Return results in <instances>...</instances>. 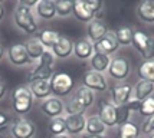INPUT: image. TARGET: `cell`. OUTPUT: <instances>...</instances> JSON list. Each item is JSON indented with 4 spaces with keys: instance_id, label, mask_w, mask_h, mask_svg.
Returning a JSON list of instances; mask_svg holds the SVG:
<instances>
[{
    "instance_id": "cell-10",
    "label": "cell",
    "mask_w": 154,
    "mask_h": 138,
    "mask_svg": "<svg viewBox=\"0 0 154 138\" xmlns=\"http://www.w3.org/2000/svg\"><path fill=\"white\" fill-rule=\"evenodd\" d=\"M118 42H117V38H115V33L108 30L107 35L100 40L94 43V52H100V53H104V55H112L118 51Z\"/></svg>"
},
{
    "instance_id": "cell-6",
    "label": "cell",
    "mask_w": 154,
    "mask_h": 138,
    "mask_svg": "<svg viewBox=\"0 0 154 138\" xmlns=\"http://www.w3.org/2000/svg\"><path fill=\"white\" fill-rule=\"evenodd\" d=\"M130 62L128 59L122 58V56H117L112 58L108 66V75L115 81H124L130 75Z\"/></svg>"
},
{
    "instance_id": "cell-26",
    "label": "cell",
    "mask_w": 154,
    "mask_h": 138,
    "mask_svg": "<svg viewBox=\"0 0 154 138\" xmlns=\"http://www.w3.org/2000/svg\"><path fill=\"white\" fill-rule=\"evenodd\" d=\"M107 130V127L102 124L97 115L87 118V124H85V132L89 135H104V132Z\"/></svg>"
},
{
    "instance_id": "cell-4",
    "label": "cell",
    "mask_w": 154,
    "mask_h": 138,
    "mask_svg": "<svg viewBox=\"0 0 154 138\" xmlns=\"http://www.w3.org/2000/svg\"><path fill=\"white\" fill-rule=\"evenodd\" d=\"M131 45L140 52L144 60H154V38L150 35L143 30H135Z\"/></svg>"
},
{
    "instance_id": "cell-16",
    "label": "cell",
    "mask_w": 154,
    "mask_h": 138,
    "mask_svg": "<svg viewBox=\"0 0 154 138\" xmlns=\"http://www.w3.org/2000/svg\"><path fill=\"white\" fill-rule=\"evenodd\" d=\"M107 32H108V27L102 20L94 19L92 22L88 23V39L91 40L92 43L100 42L107 35Z\"/></svg>"
},
{
    "instance_id": "cell-5",
    "label": "cell",
    "mask_w": 154,
    "mask_h": 138,
    "mask_svg": "<svg viewBox=\"0 0 154 138\" xmlns=\"http://www.w3.org/2000/svg\"><path fill=\"white\" fill-rule=\"evenodd\" d=\"M82 84L91 89L92 92H105L108 89V82H107V78L104 76V73H100V72H95L92 69H89L87 72L84 73L82 76Z\"/></svg>"
},
{
    "instance_id": "cell-46",
    "label": "cell",
    "mask_w": 154,
    "mask_h": 138,
    "mask_svg": "<svg viewBox=\"0 0 154 138\" xmlns=\"http://www.w3.org/2000/svg\"><path fill=\"white\" fill-rule=\"evenodd\" d=\"M0 138H3V137H2V135H0Z\"/></svg>"
},
{
    "instance_id": "cell-43",
    "label": "cell",
    "mask_w": 154,
    "mask_h": 138,
    "mask_svg": "<svg viewBox=\"0 0 154 138\" xmlns=\"http://www.w3.org/2000/svg\"><path fill=\"white\" fill-rule=\"evenodd\" d=\"M52 138H71L69 135H66V134H62V135H54Z\"/></svg>"
},
{
    "instance_id": "cell-37",
    "label": "cell",
    "mask_w": 154,
    "mask_h": 138,
    "mask_svg": "<svg viewBox=\"0 0 154 138\" xmlns=\"http://www.w3.org/2000/svg\"><path fill=\"white\" fill-rule=\"evenodd\" d=\"M140 131L144 132V134H151V132H153V118H146L144 119L143 124H141Z\"/></svg>"
},
{
    "instance_id": "cell-32",
    "label": "cell",
    "mask_w": 154,
    "mask_h": 138,
    "mask_svg": "<svg viewBox=\"0 0 154 138\" xmlns=\"http://www.w3.org/2000/svg\"><path fill=\"white\" fill-rule=\"evenodd\" d=\"M85 106L81 105L79 101L72 97L71 99H68V102L65 104V111H66L68 115H84V112H85Z\"/></svg>"
},
{
    "instance_id": "cell-42",
    "label": "cell",
    "mask_w": 154,
    "mask_h": 138,
    "mask_svg": "<svg viewBox=\"0 0 154 138\" xmlns=\"http://www.w3.org/2000/svg\"><path fill=\"white\" fill-rule=\"evenodd\" d=\"M3 17H5V7H3V5L0 3V22L3 20Z\"/></svg>"
},
{
    "instance_id": "cell-13",
    "label": "cell",
    "mask_w": 154,
    "mask_h": 138,
    "mask_svg": "<svg viewBox=\"0 0 154 138\" xmlns=\"http://www.w3.org/2000/svg\"><path fill=\"white\" fill-rule=\"evenodd\" d=\"M72 14L79 22H84V23H89V22H92L95 19V12L88 6L87 0H76V2H74Z\"/></svg>"
},
{
    "instance_id": "cell-45",
    "label": "cell",
    "mask_w": 154,
    "mask_h": 138,
    "mask_svg": "<svg viewBox=\"0 0 154 138\" xmlns=\"http://www.w3.org/2000/svg\"><path fill=\"white\" fill-rule=\"evenodd\" d=\"M153 132H154V117H153Z\"/></svg>"
},
{
    "instance_id": "cell-17",
    "label": "cell",
    "mask_w": 154,
    "mask_h": 138,
    "mask_svg": "<svg viewBox=\"0 0 154 138\" xmlns=\"http://www.w3.org/2000/svg\"><path fill=\"white\" fill-rule=\"evenodd\" d=\"M66 122V132L71 135H79L85 131L87 118L84 115H68L65 118Z\"/></svg>"
},
{
    "instance_id": "cell-47",
    "label": "cell",
    "mask_w": 154,
    "mask_h": 138,
    "mask_svg": "<svg viewBox=\"0 0 154 138\" xmlns=\"http://www.w3.org/2000/svg\"><path fill=\"white\" fill-rule=\"evenodd\" d=\"M151 138H154V135H153V137H151Z\"/></svg>"
},
{
    "instance_id": "cell-36",
    "label": "cell",
    "mask_w": 154,
    "mask_h": 138,
    "mask_svg": "<svg viewBox=\"0 0 154 138\" xmlns=\"http://www.w3.org/2000/svg\"><path fill=\"white\" fill-rule=\"evenodd\" d=\"M130 117H131V112L127 108V105L122 106H117V119H118V125L125 124L130 121Z\"/></svg>"
},
{
    "instance_id": "cell-18",
    "label": "cell",
    "mask_w": 154,
    "mask_h": 138,
    "mask_svg": "<svg viewBox=\"0 0 154 138\" xmlns=\"http://www.w3.org/2000/svg\"><path fill=\"white\" fill-rule=\"evenodd\" d=\"M74 55L78 59H88L94 55V43L88 38L76 40L74 43Z\"/></svg>"
},
{
    "instance_id": "cell-9",
    "label": "cell",
    "mask_w": 154,
    "mask_h": 138,
    "mask_svg": "<svg viewBox=\"0 0 154 138\" xmlns=\"http://www.w3.org/2000/svg\"><path fill=\"white\" fill-rule=\"evenodd\" d=\"M133 95V86L130 84H118L111 88V104L115 106L125 105L128 101H131Z\"/></svg>"
},
{
    "instance_id": "cell-1",
    "label": "cell",
    "mask_w": 154,
    "mask_h": 138,
    "mask_svg": "<svg viewBox=\"0 0 154 138\" xmlns=\"http://www.w3.org/2000/svg\"><path fill=\"white\" fill-rule=\"evenodd\" d=\"M33 106V95L29 86L20 85L12 92V108L17 115H26Z\"/></svg>"
},
{
    "instance_id": "cell-34",
    "label": "cell",
    "mask_w": 154,
    "mask_h": 138,
    "mask_svg": "<svg viewBox=\"0 0 154 138\" xmlns=\"http://www.w3.org/2000/svg\"><path fill=\"white\" fill-rule=\"evenodd\" d=\"M138 112L144 118H153L154 117V98L153 97H150V98H147L146 101L141 102Z\"/></svg>"
},
{
    "instance_id": "cell-30",
    "label": "cell",
    "mask_w": 154,
    "mask_h": 138,
    "mask_svg": "<svg viewBox=\"0 0 154 138\" xmlns=\"http://www.w3.org/2000/svg\"><path fill=\"white\" fill-rule=\"evenodd\" d=\"M120 138H138L140 135V128L138 125L133 122V121H128L125 124L120 125Z\"/></svg>"
},
{
    "instance_id": "cell-14",
    "label": "cell",
    "mask_w": 154,
    "mask_h": 138,
    "mask_svg": "<svg viewBox=\"0 0 154 138\" xmlns=\"http://www.w3.org/2000/svg\"><path fill=\"white\" fill-rule=\"evenodd\" d=\"M51 51L55 55V58H69L74 53V42L68 36L60 35L58 42L55 43V46Z\"/></svg>"
},
{
    "instance_id": "cell-3",
    "label": "cell",
    "mask_w": 154,
    "mask_h": 138,
    "mask_svg": "<svg viewBox=\"0 0 154 138\" xmlns=\"http://www.w3.org/2000/svg\"><path fill=\"white\" fill-rule=\"evenodd\" d=\"M51 89L56 98L66 97L74 89V79L66 72H56L51 78Z\"/></svg>"
},
{
    "instance_id": "cell-7",
    "label": "cell",
    "mask_w": 154,
    "mask_h": 138,
    "mask_svg": "<svg viewBox=\"0 0 154 138\" xmlns=\"http://www.w3.org/2000/svg\"><path fill=\"white\" fill-rule=\"evenodd\" d=\"M10 132H12L13 138H32L36 132V127L32 121L20 117L12 122Z\"/></svg>"
},
{
    "instance_id": "cell-24",
    "label": "cell",
    "mask_w": 154,
    "mask_h": 138,
    "mask_svg": "<svg viewBox=\"0 0 154 138\" xmlns=\"http://www.w3.org/2000/svg\"><path fill=\"white\" fill-rule=\"evenodd\" d=\"M54 73V68L36 65L33 68V71L29 73V82H32V81H51Z\"/></svg>"
},
{
    "instance_id": "cell-22",
    "label": "cell",
    "mask_w": 154,
    "mask_h": 138,
    "mask_svg": "<svg viewBox=\"0 0 154 138\" xmlns=\"http://www.w3.org/2000/svg\"><path fill=\"white\" fill-rule=\"evenodd\" d=\"M109 62H111V58L108 55H104L100 52H94V55L91 56V60H89L92 71L100 73H104L105 71H108Z\"/></svg>"
},
{
    "instance_id": "cell-28",
    "label": "cell",
    "mask_w": 154,
    "mask_h": 138,
    "mask_svg": "<svg viewBox=\"0 0 154 138\" xmlns=\"http://www.w3.org/2000/svg\"><path fill=\"white\" fill-rule=\"evenodd\" d=\"M115 38H117V42L118 45L122 46H128L133 43V36H134V30L130 26H120L117 30H115Z\"/></svg>"
},
{
    "instance_id": "cell-25",
    "label": "cell",
    "mask_w": 154,
    "mask_h": 138,
    "mask_svg": "<svg viewBox=\"0 0 154 138\" xmlns=\"http://www.w3.org/2000/svg\"><path fill=\"white\" fill-rule=\"evenodd\" d=\"M59 33L56 32V30H52V29H43V30H40L38 33V39L40 40V43L45 46L46 49H52L55 46V43L58 42L59 39Z\"/></svg>"
},
{
    "instance_id": "cell-33",
    "label": "cell",
    "mask_w": 154,
    "mask_h": 138,
    "mask_svg": "<svg viewBox=\"0 0 154 138\" xmlns=\"http://www.w3.org/2000/svg\"><path fill=\"white\" fill-rule=\"evenodd\" d=\"M49 131L52 132L54 135H62V134H65V132H66L65 118H62V117L52 118V121L49 122Z\"/></svg>"
},
{
    "instance_id": "cell-29",
    "label": "cell",
    "mask_w": 154,
    "mask_h": 138,
    "mask_svg": "<svg viewBox=\"0 0 154 138\" xmlns=\"http://www.w3.org/2000/svg\"><path fill=\"white\" fill-rule=\"evenodd\" d=\"M75 98L79 101L81 105H84L85 108H89V106L94 104V92L91 91V89H88V88H85V86H81V88H78L76 89V94L74 95Z\"/></svg>"
},
{
    "instance_id": "cell-31",
    "label": "cell",
    "mask_w": 154,
    "mask_h": 138,
    "mask_svg": "<svg viewBox=\"0 0 154 138\" xmlns=\"http://www.w3.org/2000/svg\"><path fill=\"white\" fill-rule=\"evenodd\" d=\"M74 9V2L71 0H56L55 2V10H56V16L60 17H68L72 13Z\"/></svg>"
},
{
    "instance_id": "cell-11",
    "label": "cell",
    "mask_w": 154,
    "mask_h": 138,
    "mask_svg": "<svg viewBox=\"0 0 154 138\" xmlns=\"http://www.w3.org/2000/svg\"><path fill=\"white\" fill-rule=\"evenodd\" d=\"M40 109H42V112H43L46 117H49V118H56V117H60L62 112L65 111V105H63V102L60 101V98L49 97V98L42 101Z\"/></svg>"
},
{
    "instance_id": "cell-35",
    "label": "cell",
    "mask_w": 154,
    "mask_h": 138,
    "mask_svg": "<svg viewBox=\"0 0 154 138\" xmlns=\"http://www.w3.org/2000/svg\"><path fill=\"white\" fill-rule=\"evenodd\" d=\"M38 65H43V66H49V68H54L55 65V55L52 53L51 49H46L43 55L39 58V62Z\"/></svg>"
},
{
    "instance_id": "cell-2",
    "label": "cell",
    "mask_w": 154,
    "mask_h": 138,
    "mask_svg": "<svg viewBox=\"0 0 154 138\" xmlns=\"http://www.w3.org/2000/svg\"><path fill=\"white\" fill-rule=\"evenodd\" d=\"M13 19L16 26L19 27L20 30L27 33V35H33V33L38 32V23H36V19H35L32 9L17 3L16 7H14Z\"/></svg>"
},
{
    "instance_id": "cell-41",
    "label": "cell",
    "mask_w": 154,
    "mask_h": 138,
    "mask_svg": "<svg viewBox=\"0 0 154 138\" xmlns=\"http://www.w3.org/2000/svg\"><path fill=\"white\" fill-rule=\"evenodd\" d=\"M82 138H107V137H104V135H89V134H84Z\"/></svg>"
},
{
    "instance_id": "cell-15",
    "label": "cell",
    "mask_w": 154,
    "mask_h": 138,
    "mask_svg": "<svg viewBox=\"0 0 154 138\" xmlns=\"http://www.w3.org/2000/svg\"><path fill=\"white\" fill-rule=\"evenodd\" d=\"M29 89L32 92L33 98L42 99V101L52 95L51 81H32V82H29Z\"/></svg>"
},
{
    "instance_id": "cell-8",
    "label": "cell",
    "mask_w": 154,
    "mask_h": 138,
    "mask_svg": "<svg viewBox=\"0 0 154 138\" xmlns=\"http://www.w3.org/2000/svg\"><path fill=\"white\" fill-rule=\"evenodd\" d=\"M7 58H9V62L14 66H25L32 62L23 43H14V45L9 46Z\"/></svg>"
},
{
    "instance_id": "cell-39",
    "label": "cell",
    "mask_w": 154,
    "mask_h": 138,
    "mask_svg": "<svg viewBox=\"0 0 154 138\" xmlns=\"http://www.w3.org/2000/svg\"><path fill=\"white\" fill-rule=\"evenodd\" d=\"M6 91H7V84L6 81L0 76V99L3 98L5 95H6Z\"/></svg>"
},
{
    "instance_id": "cell-38",
    "label": "cell",
    "mask_w": 154,
    "mask_h": 138,
    "mask_svg": "<svg viewBox=\"0 0 154 138\" xmlns=\"http://www.w3.org/2000/svg\"><path fill=\"white\" fill-rule=\"evenodd\" d=\"M127 108L130 109V112H135V111H138L140 109V105H141V102L140 101H137V99H131V101H128L127 104Z\"/></svg>"
},
{
    "instance_id": "cell-20",
    "label": "cell",
    "mask_w": 154,
    "mask_h": 138,
    "mask_svg": "<svg viewBox=\"0 0 154 138\" xmlns=\"http://www.w3.org/2000/svg\"><path fill=\"white\" fill-rule=\"evenodd\" d=\"M35 12L40 19L51 20L56 16V10H55V2L52 0H39L38 5L35 6Z\"/></svg>"
},
{
    "instance_id": "cell-21",
    "label": "cell",
    "mask_w": 154,
    "mask_h": 138,
    "mask_svg": "<svg viewBox=\"0 0 154 138\" xmlns=\"http://www.w3.org/2000/svg\"><path fill=\"white\" fill-rule=\"evenodd\" d=\"M25 48H26V52L29 55L30 60H39V58L43 55V52L46 51V48L40 43V40L38 38H32V39L26 40L25 43Z\"/></svg>"
},
{
    "instance_id": "cell-23",
    "label": "cell",
    "mask_w": 154,
    "mask_h": 138,
    "mask_svg": "<svg viewBox=\"0 0 154 138\" xmlns=\"http://www.w3.org/2000/svg\"><path fill=\"white\" fill-rule=\"evenodd\" d=\"M154 92V84L151 82H147V81H138L137 85L134 88V95L137 101H146L147 98H150Z\"/></svg>"
},
{
    "instance_id": "cell-40",
    "label": "cell",
    "mask_w": 154,
    "mask_h": 138,
    "mask_svg": "<svg viewBox=\"0 0 154 138\" xmlns=\"http://www.w3.org/2000/svg\"><path fill=\"white\" fill-rule=\"evenodd\" d=\"M9 121H10L9 115H7V114H5V112H0V128H5Z\"/></svg>"
},
{
    "instance_id": "cell-44",
    "label": "cell",
    "mask_w": 154,
    "mask_h": 138,
    "mask_svg": "<svg viewBox=\"0 0 154 138\" xmlns=\"http://www.w3.org/2000/svg\"><path fill=\"white\" fill-rule=\"evenodd\" d=\"M3 55H5V49H3V46L0 45V60H2V58H3Z\"/></svg>"
},
{
    "instance_id": "cell-27",
    "label": "cell",
    "mask_w": 154,
    "mask_h": 138,
    "mask_svg": "<svg viewBox=\"0 0 154 138\" xmlns=\"http://www.w3.org/2000/svg\"><path fill=\"white\" fill-rule=\"evenodd\" d=\"M137 73L141 81H147V82L154 84V60H144L138 66Z\"/></svg>"
},
{
    "instance_id": "cell-12",
    "label": "cell",
    "mask_w": 154,
    "mask_h": 138,
    "mask_svg": "<svg viewBox=\"0 0 154 138\" xmlns=\"http://www.w3.org/2000/svg\"><path fill=\"white\" fill-rule=\"evenodd\" d=\"M98 118L102 121V124L105 125V127H115V125H118L117 106L112 105V104H109V102H107V101H101Z\"/></svg>"
},
{
    "instance_id": "cell-19",
    "label": "cell",
    "mask_w": 154,
    "mask_h": 138,
    "mask_svg": "<svg viewBox=\"0 0 154 138\" xmlns=\"http://www.w3.org/2000/svg\"><path fill=\"white\" fill-rule=\"evenodd\" d=\"M137 16L144 23H154V0H143L137 6Z\"/></svg>"
}]
</instances>
